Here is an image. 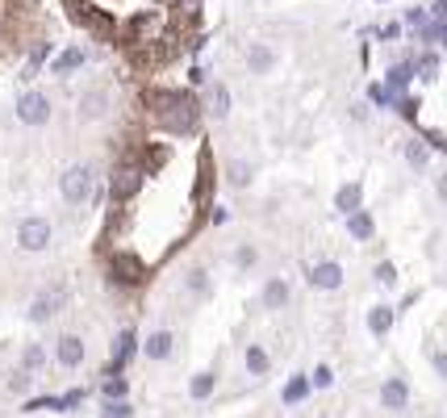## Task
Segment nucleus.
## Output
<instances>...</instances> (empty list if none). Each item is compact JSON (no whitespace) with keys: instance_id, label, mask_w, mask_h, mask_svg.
Here are the masks:
<instances>
[{"instance_id":"cd10ccee","label":"nucleus","mask_w":447,"mask_h":418,"mask_svg":"<svg viewBox=\"0 0 447 418\" xmlns=\"http://www.w3.org/2000/svg\"><path fill=\"white\" fill-rule=\"evenodd\" d=\"M134 343H138V339H134V331H122V335H117V351H113V360L122 364V360L134 351Z\"/></svg>"},{"instance_id":"4c0bfd02","label":"nucleus","mask_w":447,"mask_h":418,"mask_svg":"<svg viewBox=\"0 0 447 418\" xmlns=\"http://www.w3.org/2000/svg\"><path fill=\"white\" fill-rule=\"evenodd\" d=\"M439 201H443V205H447V172H443V176H439Z\"/></svg>"},{"instance_id":"f03ea898","label":"nucleus","mask_w":447,"mask_h":418,"mask_svg":"<svg viewBox=\"0 0 447 418\" xmlns=\"http://www.w3.org/2000/svg\"><path fill=\"white\" fill-rule=\"evenodd\" d=\"M51 239H55V226L46 222V218H38V214H30V218L17 222V247L30 251V255L46 251V247H51Z\"/></svg>"},{"instance_id":"9b49d317","label":"nucleus","mask_w":447,"mask_h":418,"mask_svg":"<svg viewBox=\"0 0 447 418\" xmlns=\"http://www.w3.org/2000/svg\"><path fill=\"white\" fill-rule=\"evenodd\" d=\"M310 285L314 289H339L343 285V268L334 264V259H322V264L310 268Z\"/></svg>"},{"instance_id":"bb28decb","label":"nucleus","mask_w":447,"mask_h":418,"mask_svg":"<svg viewBox=\"0 0 447 418\" xmlns=\"http://www.w3.org/2000/svg\"><path fill=\"white\" fill-rule=\"evenodd\" d=\"M410 72H414L410 63H402V67H393V72H389V88H393V92H402V88L410 84Z\"/></svg>"},{"instance_id":"72a5a7b5","label":"nucleus","mask_w":447,"mask_h":418,"mask_svg":"<svg viewBox=\"0 0 447 418\" xmlns=\"http://www.w3.org/2000/svg\"><path fill=\"white\" fill-rule=\"evenodd\" d=\"M30 377H34V373H25V368H21V373L9 381V389H13V393H25V389H30Z\"/></svg>"},{"instance_id":"2eb2a0df","label":"nucleus","mask_w":447,"mask_h":418,"mask_svg":"<svg viewBox=\"0 0 447 418\" xmlns=\"http://www.w3.org/2000/svg\"><path fill=\"white\" fill-rule=\"evenodd\" d=\"M334 205L343 209L347 218L360 214V205H364V188H360V184H343V188H339V197H334Z\"/></svg>"},{"instance_id":"f704fd0d","label":"nucleus","mask_w":447,"mask_h":418,"mask_svg":"<svg viewBox=\"0 0 447 418\" xmlns=\"http://www.w3.org/2000/svg\"><path fill=\"white\" fill-rule=\"evenodd\" d=\"M376 280H380V285H393V280H397L393 264H380V268H376Z\"/></svg>"},{"instance_id":"6ab92c4d","label":"nucleus","mask_w":447,"mask_h":418,"mask_svg":"<svg viewBox=\"0 0 447 418\" xmlns=\"http://www.w3.org/2000/svg\"><path fill=\"white\" fill-rule=\"evenodd\" d=\"M209 113H214V118H226V113H230V88H226V84H214V88H209Z\"/></svg>"},{"instance_id":"7c9ffc66","label":"nucleus","mask_w":447,"mask_h":418,"mask_svg":"<svg viewBox=\"0 0 447 418\" xmlns=\"http://www.w3.org/2000/svg\"><path fill=\"white\" fill-rule=\"evenodd\" d=\"M126 393H130L126 377H113V381H105V397H126Z\"/></svg>"},{"instance_id":"473e14b6","label":"nucleus","mask_w":447,"mask_h":418,"mask_svg":"<svg viewBox=\"0 0 447 418\" xmlns=\"http://www.w3.org/2000/svg\"><path fill=\"white\" fill-rule=\"evenodd\" d=\"M168 160V151H159V146H151V151H146V172H155L159 164Z\"/></svg>"},{"instance_id":"c9c22d12","label":"nucleus","mask_w":447,"mask_h":418,"mask_svg":"<svg viewBox=\"0 0 447 418\" xmlns=\"http://www.w3.org/2000/svg\"><path fill=\"white\" fill-rule=\"evenodd\" d=\"M238 264L251 268V264H255V251H251V247H238Z\"/></svg>"},{"instance_id":"2f4dec72","label":"nucleus","mask_w":447,"mask_h":418,"mask_svg":"<svg viewBox=\"0 0 447 418\" xmlns=\"http://www.w3.org/2000/svg\"><path fill=\"white\" fill-rule=\"evenodd\" d=\"M42 59H46V42H42V46H34V55H30V63H25V80L42 67Z\"/></svg>"},{"instance_id":"dca6fc26","label":"nucleus","mask_w":447,"mask_h":418,"mask_svg":"<svg viewBox=\"0 0 447 418\" xmlns=\"http://www.w3.org/2000/svg\"><path fill=\"white\" fill-rule=\"evenodd\" d=\"M284 305H288V280L272 276L264 285V309H284Z\"/></svg>"},{"instance_id":"c85d7f7f","label":"nucleus","mask_w":447,"mask_h":418,"mask_svg":"<svg viewBox=\"0 0 447 418\" xmlns=\"http://www.w3.org/2000/svg\"><path fill=\"white\" fill-rule=\"evenodd\" d=\"M188 289H192V293H209V276H205V268H192V272H188Z\"/></svg>"},{"instance_id":"f8f14e48","label":"nucleus","mask_w":447,"mask_h":418,"mask_svg":"<svg viewBox=\"0 0 447 418\" xmlns=\"http://www.w3.org/2000/svg\"><path fill=\"white\" fill-rule=\"evenodd\" d=\"M276 67V50L272 46H251V50H247V72H251V76H268Z\"/></svg>"},{"instance_id":"1a4fd4ad","label":"nucleus","mask_w":447,"mask_h":418,"mask_svg":"<svg viewBox=\"0 0 447 418\" xmlns=\"http://www.w3.org/2000/svg\"><path fill=\"white\" fill-rule=\"evenodd\" d=\"M138 184H142V168H134V164L126 168V164H122V168L113 172V180H109V192H113L117 201H130V197L138 192Z\"/></svg>"},{"instance_id":"4468645a","label":"nucleus","mask_w":447,"mask_h":418,"mask_svg":"<svg viewBox=\"0 0 447 418\" xmlns=\"http://www.w3.org/2000/svg\"><path fill=\"white\" fill-rule=\"evenodd\" d=\"M393 322H397V309H393V305H372V309H368V331H372V335H389Z\"/></svg>"},{"instance_id":"20e7f679","label":"nucleus","mask_w":447,"mask_h":418,"mask_svg":"<svg viewBox=\"0 0 447 418\" xmlns=\"http://www.w3.org/2000/svg\"><path fill=\"white\" fill-rule=\"evenodd\" d=\"M17 122L21 126H46L51 122V100H46V92H21L17 96Z\"/></svg>"},{"instance_id":"4be33fe9","label":"nucleus","mask_w":447,"mask_h":418,"mask_svg":"<svg viewBox=\"0 0 447 418\" xmlns=\"http://www.w3.org/2000/svg\"><path fill=\"white\" fill-rule=\"evenodd\" d=\"M347 230H352V239H372V218L368 214H352V218H347Z\"/></svg>"},{"instance_id":"423d86ee","label":"nucleus","mask_w":447,"mask_h":418,"mask_svg":"<svg viewBox=\"0 0 447 418\" xmlns=\"http://www.w3.org/2000/svg\"><path fill=\"white\" fill-rule=\"evenodd\" d=\"M84 355H88V347H84L80 335H63V339L55 343V364H59V368H80Z\"/></svg>"},{"instance_id":"5701e85b","label":"nucleus","mask_w":447,"mask_h":418,"mask_svg":"<svg viewBox=\"0 0 447 418\" xmlns=\"http://www.w3.org/2000/svg\"><path fill=\"white\" fill-rule=\"evenodd\" d=\"M406 160H410V168H418V172H422V168L431 164V151H426V142H410V146H406Z\"/></svg>"},{"instance_id":"a211bd4d","label":"nucleus","mask_w":447,"mask_h":418,"mask_svg":"<svg viewBox=\"0 0 447 418\" xmlns=\"http://www.w3.org/2000/svg\"><path fill=\"white\" fill-rule=\"evenodd\" d=\"M214 385H218V377H214V373H196V377L188 381V393H192V402H205V397L214 393Z\"/></svg>"},{"instance_id":"e433bc0d","label":"nucleus","mask_w":447,"mask_h":418,"mask_svg":"<svg viewBox=\"0 0 447 418\" xmlns=\"http://www.w3.org/2000/svg\"><path fill=\"white\" fill-rule=\"evenodd\" d=\"M435 368H439V377H447V355L443 351H435Z\"/></svg>"},{"instance_id":"a878e982","label":"nucleus","mask_w":447,"mask_h":418,"mask_svg":"<svg viewBox=\"0 0 447 418\" xmlns=\"http://www.w3.org/2000/svg\"><path fill=\"white\" fill-rule=\"evenodd\" d=\"M230 184H234V188H247V184H251V164L234 160V164H230Z\"/></svg>"},{"instance_id":"412c9836","label":"nucleus","mask_w":447,"mask_h":418,"mask_svg":"<svg viewBox=\"0 0 447 418\" xmlns=\"http://www.w3.org/2000/svg\"><path fill=\"white\" fill-rule=\"evenodd\" d=\"M42 364H46V347H42V343H30V347L21 351V368H25V373H38Z\"/></svg>"},{"instance_id":"393cba45","label":"nucleus","mask_w":447,"mask_h":418,"mask_svg":"<svg viewBox=\"0 0 447 418\" xmlns=\"http://www.w3.org/2000/svg\"><path fill=\"white\" fill-rule=\"evenodd\" d=\"M101 418H134V406H130V402H122V397H109V402H105V410H101Z\"/></svg>"},{"instance_id":"0eeeda50","label":"nucleus","mask_w":447,"mask_h":418,"mask_svg":"<svg viewBox=\"0 0 447 418\" xmlns=\"http://www.w3.org/2000/svg\"><path fill=\"white\" fill-rule=\"evenodd\" d=\"M109 276H113L117 285H138V280H142V264H138L130 251H117V255L109 259Z\"/></svg>"},{"instance_id":"c756f323","label":"nucleus","mask_w":447,"mask_h":418,"mask_svg":"<svg viewBox=\"0 0 447 418\" xmlns=\"http://www.w3.org/2000/svg\"><path fill=\"white\" fill-rule=\"evenodd\" d=\"M314 389H330V381H334V373H330V364H318V368H314Z\"/></svg>"},{"instance_id":"f3484780","label":"nucleus","mask_w":447,"mask_h":418,"mask_svg":"<svg viewBox=\"0 0 447 418\" xmlns=\"http://www.w3.org/2000/svg\"><path fill=\"white\" fill-rule=\"evenodd\" d=\"M105 104H109V96H105V92H88V96L80 100V118H84V122L101 118V113H105Z\"/></svg>"},{"instance_id":"aec40b11","label":"nucleus","mask_w":447,"mask_h":418,"mask_svg":"<svg viewBox=\"0 0 447 418\" xmlns=\"http://www.w3.org/2000/svg\"><path fill=\"white\" fill-rule=\"evenodd\" d=\"M76 67H84V50H80V46L63 50V55L55 59V76H67V72H76Z\"/></svg>"},{"instance_id":"9d476101","label":"nucleus","mask_w":447,"mask_h":418,"mask_svg":"<svg viewBox=\"0 0 447 418\" xmlns=\"http://www.w3.org/2000/svg\"><path fill=\"white\" fill-rule=\"evenodd\" d=\"M380 406H385V410H406V406H410V385H406L402 377H389V381L380 385Z\"/></svg>"},{"instance_id":"39448f33","label":"nucleus","mask_w":447,"mask_h":418,"mask_svg":"<svg viewBox=\"0 0 447 418\" xmlns=\"http://www.w3.org/2000/svg\"><path fill=\"white\" fill-rule=\"evenodd\" d=\"M63 301H67V289H59V285H55V289H42V293L30 301V309H25L30 322H51L55 314L63 309Z\"/></svg>"},{"instance_id":"7ed1b4c3","label":"nucleus","mask_w":447,"mask_h":418,"mask_svg":"<svg viewBox=\"0 0 447 418\" xmlns=\"http://www.w3.org/2000/svg\"><path fill=\"white\" fill-rule=\"evenodd\" d=\"M159 126H163L168 134H192V130H196V104H192L188 96H176L172 109L159 113Z\"/></svg>"},{"instance_id":"b1692460","label":"nucleus","mask_w":447,"mask_h":418,"mask_svg":"<svg viewBox=\"0 0 447 418\" xmlns=\"http://www.w3.org/2000/svg\"><path fill=\"white\" fill-rule=\"evenodd\" d=\"M310 389H314V381L297 377V381H288V385H284V402H288V406H293V402H301V397H306Z\"/></svg>"},{"instance_id":"ddd939ff","label":"nucleus","mask_w":447,"mask_h":418,"mask_svg":"<svg viewBox=\"0 0 447 418\" xmlns=\"http://www.w3.org/2000/svg\"><path fill=\"white\" fill-rule=\"evenodd\" d=\"M242 364H247V377H268V368H272V355L264 351V343H247V355H242Z\"/></svg>"},{"instance_id":"6e6552de","label":"nucleus","mask_w":447,"mask_h":418,"mask_svg":"<svg viewBox=\"0 0 447 418\" xmlns=\"http://www.w3.org/2000/svg\"><path fill=\"white\" fill-rule=\"evenodd\" d=\"M172 351H176V335L172 331H151L146 335V343H142V355L146 360H155V364H163V360H172Z\"/></svg>"},{"instance_id":"f257e3e1","label":"nucleus","mask_w":447,"mask_h":418,"mask_svg":"<svg viewBox=\"0 0 447 418\" xmlns=\"http://www.w3.org/2000/svg\"><path fill=\"white\" fill-rule=\"evenodd\" d=\"M92 184H96V176H92L88 164H71V168H63V176H59V192H63L67 205H84V201L92 197Z\"/></svg>"}]
</instances>
